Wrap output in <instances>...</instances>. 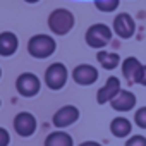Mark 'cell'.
I'll return each mask as SVG.
<instances>
[{
  "label": "cell",
  "mask_w": 146,
  "mask_h": 146,
  "mask_svg": "<svg viewBox=\"0 0 146 146\" xmlns=\"http://www.w3.org/2000/svg\"><path fill=\"white\" fill-rule=\"evenodd\" d=\"M74 24H76L74 14L69 9H64V7H58V9L52 11L50 16H48V28L57 36H65L67 33H70Z\"/></svg>",
  "instance_id": "cell-1"
},
{
  "label": "cell",
  "mask_w": 146,
  "mask_h": 146,
  "mask_svg": "<svg viewBox=\"0 0 146 146\" xmlns=\"http://www.w3.org/2000/svg\"><path fill=\"white\" fill-rule=\"evenodd\" d=\"M57 50V43L55 40L50 36V35H45V33H40V35H35L29 38L28 41V53L35 58H48L50 55H53Z\"/></svg>",
  "instance_id": "cell-2"
},
{
  "label": "cell",
  "mask_w": 146,
  "mask_h": 146,
  "mask_svg": "<svg viewBox=\"0 0 146 146\" xmlns=\"http://www.w3.org/2000/svg\"><path fill=\"white\" fill-rule=\"evenodd\" d=\"M112 35L113 31L103 24V23H96L93 26H90L86 29V35H84V40H86V45L90 48H96V50H102L105 48L110 41H112Z\"/></svg>",
  "instance_id": "cell-3"
},
{
  "label": "cell",
  "mask_w": 146,
  "mask_h": 146,
  "mask_svg": "<svg viewBox=\"0 0 146 146\" xmlns=\"http://www.w3.org/2000/svg\"><path fill=\"white\" fill-rule=\"evenodd\" d=\"M69 79V70L62 62H53L45 70V84L52 91H58L67 84Z\"/></svg>",
  "instance_id": "cell-4"
},
{
  "label": "cell",
  "mask_w": 146,
  "mask_h": 146,
  "mask_svg": "<svg viewBox=\"0 0 146 146\" xmlns=\"http://www.w3.org/2000/svg\"><path fill=\"white\" fill-rule=\"evenodd\" d=\"M16 90L21 96L24 98H33L40 93L41 90V81L33 72H23L16 79Z\"/></svg>",
  "instance_id": "cell-5"
},
{
  "label": "cell",
  "mask_w": 146,
  "mask_h": 146,
  "mask_svg": "<svg viewBox=\"0 0 146 146\" xmlns=\"http://www.w3.org/2000/svg\"><path fill=\"white\" fill-rule=\"evenodd\" d=\"M12 127H14L17 136L31 137L38 129V120L31 112H19L12 120Z\"/></svg>",
  "instance_id": "cell-6"
},
{
  "label": "cell",
  "mask_w": 146,
  "mask_h": 146,
  "mask_svg": "<svg viewBox=\"0 0 146 146\" xmlns=\"http://www.w3.org/2000/svg\"><path fill=\"white\" fill-rule=\"evenodd\" d=\"M79 117H81V113H79V108H78V107H74V105H64V107H60V108L53 113L52 124H53L57 129L64 131L65 127L76 124V122L79 120Z\"/></svg>",
  "instance_id": "cell-7"
},
{
  "label": "cell",
  "mask_w": 146,
  "mask_h": 146,
  "mask_svg": "<svg viewBox=\"0 0 146 146\" xmlns=\"http://www.w3.org/2000/svg\"><path fill=\"white\" fill-rule=\"evenodd\" d=\"M112 31H113L119 38H122V40L132 38L134 33H136V23H134L132 16L127 14V12H119V14L113 17Z\"/></svg>",
  "instance_id": "cell-8"
},
{
  "label": "cell",
  "mask_w": 146,
  "mask_h": 146,
  "mask_svg": "<svg viewBox=\"0 0 146 146\" xmlns=\"http://www.w3.org/2000/svg\"><path fill=\"white\" fill-rule=\"evenodd\" d=\"M98 69L91 64H79L72 70V79L79 86H91L98 81Z\"/></svg>",
  "instance_id": "cell-9"
},
{
  "label": "cell",
  "mask_w": 146,
  "mask_h": 146,
  "mask_svg": "<svg viewBox=\"0 0 146 146\" xmlns=\"http://www.w3.org/2000/svg\"><path fill=\"white\" fill-rule=\"evenodd\" d=\"M120 90H122V88H120V79L115 78V76H110V78L105 81V84H103V86L98 90V93H96V102H98V105L110 103V102L119 95Z\"/></svg>",
  "instance_id": "cell-10"
},
{
  "label": "cell",
  "mask_w": 146,
  "mask_h": 146,
  "mask_svg": "<svg viewBox=\"0 0 146 146\" xmlns=\"http://www.w3.org/2000/svg\"><path fill=\"white\" fill-rule=\"evenodd\" d=\"M136 95L132 93V91H129V90H120L119 91V95L110 102V105H112V108L115 110V112H122V113H125V112H131L134 107H136Z\"/></svg>",
  "instance_id": "cell-11"
},
{
  "label": "cell",
  "mask_w": 146,
  "mask_h": 146,
  "mask_svg": "<svg viewBox=\"0 0 146 146\" xmlns=\"http://www.w3.org/2000/svg\"><path fill=\"white\" fill-rule=\"evenodd\" d=\"M141 70H143V64L136 57H127L122 60V76L125 78L127 83H131V84L137 83Z\"/></svg>",
  "instance_id": "cell-12"
},
{
  "label": "cell",
  "mask_w": 146,
  "mask_h": 146,
  "mask_svg": "<svg viewBox=\"0 0 146 146\" xmlns=\"http://www.w3.org/2000/svg\"><path fill=\"white\" fill-rule=\"evenodd\" d=\"M19 48V38L12 31L0 33V57H12Z\"/></svg>",
  "instance_id": "cell-13"
},
{
  "label": "cell",
  "mask_w": 146,
  "mask_h": 146,
  "mask_svg": "<svg viewBox=\"0 0 146 146\" xmlns=\"http://www.w3.org/2000/svg\"><path fill=\"white\" fill-rule=\"evenodd\" d=\"M110 132L112 136H115L117 139H122V137H129L131 132H132V122L125 117H115L112 119L110 122Z\"/></svg>",
  "instance_id": "cell-14"
},
{
  "label": "cell",
  "mask_w": 146,
  "mask_h": 146,
  "mask_svg": "<svg viewBox=\"0 0 146 146\" xmlns=\"http://www.w3.org/2000/svg\"><path fill=\"white\" fill-rule=\"evenodd\" d=\"M43 144L45 146H74V139H72V136L69 132L57 129L45 137Z\"/></svg>",
  "instance_id": "cell-15"
},
{
  "label": "cell",
  "mask_w": 146,
  "mask_h": 146,
  "mask_svg": "<svg viewBox=\"0 0 146 146\" xmlns=\"http://www.w3.org/2000/svg\"><path fill=\"white\" fill-rule=\"evenodd\" d=\"M96 60H98V64H100L103 69H107V70H113V69H117L119 64H120L119 53L105 52V50H100V52L96 53Z\"/></svg>",
  "instance_id": "cell-16"
},
{
  "label": "cell",
  "mask_w": 146,
  "mask_h": 146,
  "mask_svg": "<svg viewBox=\"0 0 146 146\" xmlns=\"http://www.w3.org/2000/svg\"><path fill=\"white\" fill-rule=\"evenodd\" d=\"M93 4H95V7H96L100 12L108 14V12H115V11L119 9L120 0H93Z\"/></svg>",
  "instance_id": "cell-17"
},
{
  "label": "cell",
  "mask_w": 146,
  "mask_h": 146,
  "mask_svg": "<svg viewBox=\"0 0 146 146\" xmlns=\"http://www.w3.org/2000/svg\"><path fill=\"white\" fill-rule=\"evenodd\" d=\"M134 124L141 129H146V107H141L134 112Z\"/></svg>",
  "instance_id": "cell-18"
},
{
  "label": "cell",
  "mask_w": 146,
  "mask_h": 146,
  "mask_svg": "<svg viewBox=\"0 0 146 146\" xmlns=\"http://www.w3.org/2000/svg\"><path fill=\"white\" fill-rule=\"evenodd\" d=\"M124 146H146V136H141V134H132L127 137L125 144Z\"/></svg>",
  "instance_id": "cell-19"
},
{
  "label": "cell",
  "mask_w": 146,
  "mask_h": 146,
  "mask_svg": "<svg viewBox=\"0 0 146 146\" xmlns=\"http://www.w3.org/2000/svg\"><path fill=\"white\" fill-rule=\"evenodd\" d=\"M11 144V134L5 127H0V146H9Z\"/></svg>",
  "instance_id": "cell-20"
},
{
  "label": "cell",
  "mask_w": 146,
  "mask_h": 146,
  "mask_svg": "<svg viewBox=\"0 0 146 146\" xmlns=\"http://www.w3.org/2000/svg\"><path fill=\"white\" fill-rule=\"evenodd\" d=\"M137 84L141 86H146V65H143V70H141V76H139V81Z\"/></svg>",
  "instance_id": "cell-21"
},
{
  "label": "cell",
  "mask_w": 146,
  "mask_h": 146,
  "mask_svg": "<svg viewBox=\"0 0 146 146\" xmlns=\"http://www.w3.org/2000/svg\"><path fill=\"white\" fill-rule=\"evenodd\" d=\"M78 146H103V144L98 143V141H83V143L78 144Z\"/></svg>",
  "instance_id": "cell-22"
},
{
  "label": "cell",
  "mask_w": 146,
  "mask_h": 146,
  "mask_svg": "<svg viewBox=\"0 0 146 146\" xmlns=\"http://www.w3.org/2000/svg\"><path fill=\"white\" fill-rule=\"evenodd\" d=\"M24 2H26V4H38L40 0H24Z\"/></svg>",
  "instance_id": "cell-23"
},
{
  "label": "cell",
  "mask_w": 146,
  "mask_h": 146,
  "mask_svg": "<svg viewBox=\"0 0 146 146\" xmlns=\"http://www.w3.org/2000/svg\"><path fill=\"white\" fill-rule=\"evenodd\" d=\"M0 78H2V67H0Z\"/></svg>",
  "instance_id": "cell-24"
},
{
  "label": "cell",
  "mask_w": 146,
  "mask_h": 146,
  "mask_svg": "<svg viewBox=\"0 0 146 146\" xmlns=\"http://www.w3.org/2000/svg\"><path fill=\"white\" fill-rule=\"evenodd\" d=\"M0 107H2V102H0Z\"/></svg>",
  "instance_id": "cell-25"
}]
</instances>
